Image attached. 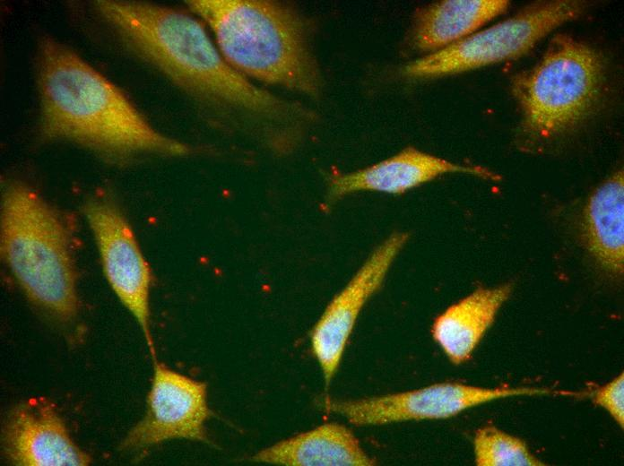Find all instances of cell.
<instances>
[{"label":"cell","mask_w":624,"mask_h":466,"mask_svg":"<svg viewBox=\"0 0 624 466\" xmlns=\"http://www.w3.org/2000/svg\"><path fill=\"white\" fill-rule=\"evenodd\" d=\"M94 10L130 55L153 68L209 116L277 153L301 142L316 113L232 68L203 23L186 12L133 0H97Z\"/></svg>","instance_id":"1"},{"label":"cell","mask_w":624,"mask_h":466,"mask_svg":"<svg viewBox=\"0 0 624 466\" xmlns=\"http://www.w3.org/2000/svg\"><path fill=\"white\" fill-rule=\"evenodd\" d=\"M36 63L41 140L74 144L115 166L196 151L154 128L116 84L57 39L40 40Z\"/></svg>","instance_id":"2"},{"label":"cell","mask_w":624,"mask_h":466,"mask_svg":"<svg viewBox=\"0 0 624 466\" xmlns=\"http://www.w3.org/2000/svg\"><path fill=\"white\" fill-rule=\"evenodd\" d=\"M225 61L249 80L312 98L323 80L308 19L275 0H188Z\"/></svg>","instance_id":"3"},{"label":"cell","mask_w":624,"mask_h":466,"mask_svg":"<svg viewBox=\"0 0 624 466\" xmlns=\"http://www.w3.org/2000/svg\"><path fill=\"white\" fill-rule=\"evenodd\" d=\"M0 254L26 299L62 324L80 313L74 239L55 206L21 181L3 190Z\"/></svg>","instance_id":"4"},{"label":"cell","mask_w":624,"mask_h":466,"mask_svg":"<svg viewBox=\"0 0 624 466\" xmlns=\"http://www.w3.org/2000/svg\"><path fill=\"white\" fill-rule=\"evenodd\" d=\"M604 75L595 49L567 34L554 36L541 60L512 80L520 137L546 142L584 124L601 103Z\"/></svg>","instance_id":"5"},{"label":"cell","mask_w":624,"mask_h":466,"mask_svg":"<svg viewBox=\"0 0 624 466\" xmlns=\"http://www.w3.org/2000/svg\"><path fill=\"white\" fill-rule=\"evenodd\" d=\"M583 12L584 4L578 1L532 4L507 20L407 64L402 74L409 79H429L518 58Z\"/></svg>","instance_id":"6"},{"label":"cell","mask_w":624,"mask_h":466,"mask_svg":"<svg viewBox=\"0 0 624 466\" xmlns=\"http://www.w3.org/2000/svg\"><path fill=\"white\" fill-rule=\"evenodd\" d=\"M544 387L485 388L460 383H438L422 388L367 397L337 400L326 397V411L344 417L355 426H381L410 420L446 419L498 399L554 393Z\"/></svg>","instance_id":"7"},{"label":"cell","mask_w":624,"mask_h":466,"mask_svg":"<svg viewBox=\"0 0 624 466\" xmlns=\"http://www.w3.org/2000/svg\"><path fill=\"white\" fill-rule=\"evenodd\" d=\"M82 213L96 243L107 282L136 321L155 357L150 307L153 275L131 224L119 206L108 198L90 199Z\"/></svg>","instance_id":"8"},{"label":"cell","mask_w":624,"mask_h":466,"mask_svg":"<svg viewBox=\"0 0 624 466\" xmlns=\"http://www.w3.org/2000/svg\"><path fill=\"white\" fill-rule=\"evenodd\" d=\"M212 416L206 383L155 361L145 413L121 449H145L169 440L209 443L206 422Z\"/></svg>","instance_id":"9"},{"label":"cell","mask_w":624,"mask_h":466,"mask_svg":"<svg viewBox=\"0 0 624 466\" xmlns=\"http://www.w3.org/2000/svg\"><path fill=\"white\" fill-rule=\"evenodd\" d=\"M409 236L408 232L395 231L376 246L315 324L310 334L311 349L325 386L330 384L339 367L360 313L383 285Z\"/></svg>","instance_id":"10"},{"label":"cell","mask_w":624,"mask_h":466,"mask_svg":"<svg viewBox=\"0 0 624 466\" xmlns=\"http://www.w3.org/2000/svg\"><path fill=\"white\" fill-rule=\"evenodd\" d=\"M5 459L15 466H87L91 457L73 440L55 404L32 397L13 406L1 433Z\"/></svg>","instance_id":"11"},{"label":"cell","mask_w":624,"mask_h":466,"mask_svg":"<svg viewBox=\"0 0 624 466\" xmlns=\"http://www.w3.org/2000/svg\"><path fill=\"white\" fill-rule=\"evenodd\" d=\"M449 173L469 174L490 180L500 178L487 168L454 163L414 147H407L395 155L364 168L330 175L327 180V200L333 203L360 191L402 194Z\"/></svg>","instance_id":"12"},{"label":"cell","mask_w":624,"mask_h":466,"mask_svg":"<svg viewBox=\"0 0 624 466\" xmlns=\"http://www.w3.org/2000/svg\"><path fill=\"white\" fill-rule=\"evenodd\" d=\"M255 462L282 466H372L352 431L325 423L265 447L250 457Z\"/></svg>","instance_id":"13"},{"label":"cell","mask_w":624,"mask_h":466,"mask_svg":"<svg viewBox=\"0 0 624 466\" xmlns=\"http://www.w3.org/2000/svg\"><path fill=\"white\" fill-rule=\"evenodd\" d=\"M511 292V283L477 288L434 319L432 337L453 364L471 358Z\"/></svg>","instance_id":"14"},{"label":"cell","mask_w":624,"mask_h":466,"mask_svg":"<svg viewBox=\"0 0 624 466\" xmlns=\"http://www.w3.org/2000/svg\"><path fill=\"white\" fill-rule=\"evenodd\" d=\"M507 0H447L419 8L414 14L411 41L419 51L442 49L504 13Z\"/></svg>","instance_id":"15"},{"label":"cell","mask_w":624,"mask_h":466,"mask_svg":"<svg viewBox=\"0 0 624 466\" xmlns=\"http://www.w3.org/2000/svg\"><path fill=\"white\" fill-rule=\"evenodd\" d=\"M585 235L592 255L608 274L623 275L624 180L619 170L591 195L585 210Z\"/></svg>","instance_id":"16"},{"label":"cell","mask_w":624,"mask_h":466,"mask_svg":"<svg viewBox=\"0 0 624 466\" xmlns=\"http://www.w3.org/2000/svg\"><path fill=\"white\" fill-rule=\"evenodd\" d=\"M473 450L478 466L546 465L530 453L523 439L494 426H486L476 431Z\"/></svg>","instance_id":"17"},{"label":"cell","mask_w":624,"mask_h":466,"mask_svg":"<svg viewBox=\"0 0 624 466\" xmlns=\"http://www.w3.org/2000/svg\"><path fill=\"white\" fill-rule=\"evenodd\" d=\"M593 402L603 408L621 427H624V374L621 372L602 386L591 393Z\"/></svg>","instance_id":"18"}]
</instances>
